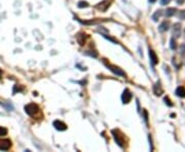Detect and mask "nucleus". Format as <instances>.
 Segmentation results:
<instances>
[{
    "instance_id": "1",
    "label": "nucleus",
    "mask_w": 185,
    "mask_h": 152,
    "mask_svg": "<svg viewBox=\"0 0 185 152\" xmlns=\"http://www.w3.org/2000/svg\"><path fill=\"white\" fill-rule=\"evenodd\" d=\"M111 134H112V136H113V138H114L115 142L117 143V145H118L120 148H122V149L126 148L127 142H126V138H124V134L120 132L119 130H113L112 132H111Z\"/></svg>"
},
{
    "instance_id": "2",
    "label": "nucleus",
    "mask_w": 185,
    "mask_h": 152,
    "mask_svg": "<svg viewBox=\"0 0 185 152\" xmlns=\"http://www.w3.org/2000/svg\"><path fill=\"white\" fill-rule=\"evenodd\" d=\"M25 111L29 116H35L37 113H40V109L36 104H28L27 106H25Z\"/></svg>"
},
{
    "instance_id": "3",
    "label": "nucleus",
    "mask_w": 185,
    "mask_h": 152,
    "mask_svg": "<svg viewBox=\"0 0 185 152\" xmlns=\"http://www.w3.org/2000/svg\"><path fill=\"white\" fill-rule=\"evenodd\" d=\"M105 65L108 67V68L110 69L111 71H112L114 74H116V75H118V76H122V77H124L126 76V73L124 72V71L121 70V69L119 68V67H117V66H114V65H111V64H108V63H106L105 62Z\"/></svg>"
},
{
    "instance_id": "4",
    "label": "nucleus",
    "mask_w": 185,
    "mask_h": 152,
    "mask_svg": "<svg viewBox=\"0 0 185 152\" xmlns=\"http://www.w3.org/2000/svg\"><path fill=\"white\" fill-rule=\"evenodd\" d=\"M132 98H133V95H132V93L129 91L128 89H126L124 91V93H122V96H121L122 103H124V104H128V103L131 102Z\"/></svg>"
},
{
    "instance_id": "5",
    "label": "nucleus",
    "mask_w": 185,
    "mask_h": 152,
    "mask_svg": "<svg viewBox=\"0 0 185 152\" xmlns=\"http://www.w3.org/2000/svg\"><path fill=\"white\" fill-rule=\"evenodd\" d=\"M11 147V141L8 139H0V150H8Z\"/></svg>"
},
{
    "instance_id": "6",
    "label": "nucleus",
    "mask_w": 185,
    "mask_h": 152,
    "mask_svg": "<svg viewBox=\"0 0 185 152\" xmlns=\"http://www.w3.org/2000/svg\"><path fill=\"white\" fill-rule=\"evenodd\" d=\"M111 4V0H104V1L100 2L98 5H96V8L100 10L101 11H105L108 10V7L110 6Z\"/></svg>"
},
{
    "instance_id": "7",
    "label": "nucleus",
    "mask_w": 185,
    "mask_h": 152,
    "mask_svg": "<svg viewBox=\"0 0 185 152\" xmlns=\"http://www.w3.org/2000/svg\"><path fill=\"white\" fill-rule=\"evenodd\" d=\"M54 126L57 131H60V132H64V131L67 130V125L66 123H64L63 121H60V120H55L54 121Z\"/></svg>"
},
{
    "instance_id": "8",
    "label": "nucleus",
    "mask_w": 185,
    "mask_h": 152,
    "mask_svg": "<svg viewBox=\"0 0 185 152\" xmlns=\"http://www.w3.org/2000/svg\"><path fill=\"white\" fill-rule=\"evenodd\" d=\"M173 35H174L176 38L181 36V24H180V23H176V24H174V27H173Z\"/></svg>"
},
{
    "instance_id": "9",
    "label": "nucleus",
    "mask_w": 185,
    "mask_h": 152,
    "mask_svg": "<svg viewBox=\"0 0 185 152\" xmlns=\"http://www.w3.org/2000/svg\"><path fill=\"white\" fill-rule=\"evenodd\" d=\"M170 28V22L169 21H164L163 23H161V25H159L158 27V31L161 32V33H164V32H166Z\"/></svg>"
},
{
    "instance_id": "10",
    "label": "nucleus",
    "mask_w": 185,
    "mask_h": 152,
    "mask_svg": "<svg viewBox=\"0 0 185 152\" xmlns=\"http://www.w3.org/2000/svg\"><path fill=\"white\" fill-rule=\"evenodd\" d=\"M149 58H150V61H151L152 65H156V64L158 63V58H157L156 54L152 49H149Z\"/></svg>"
},
{
    "instance_id": "11",
    "label": "nucleus",
    "mask_w": 185,
    "mask_h": 152,
    "mask_svg": "<svg viewBox=\"0 0 185 152\" xmlns=\"http://www.w3.org/2000/svg\"><path fill=\"white\" fill-rule=\"evenodd\" d=\"M87 38V34H84V33H79L77 35V37H76V39H77V42L79 43L80 45H84L85 39Z\"/></svg>"
},
{
    "instance_id": "12",
    "label": "nucleus",
    "mask_w": 185,
    "mask_h": 152,
    "mask_svg": "<svg viewBox=\"0 0 185 152\" xmlns=\"http://www.w3.org/2000/svg\"><path fill=\"white\" fill-rule=\"evenodd\" d=\"M176 95L178 97H180V98H185V87L183 86H178L177 89H176Z\"/></svg>"
},
{
    "instance_id": "13",
    "label": "nucleus",
    "mask_w": 185,
    "mask_h": 152,
    "mask_svg": "<svg viewBox=\"0 0 185 152\" xmlns=\"http://www.w3.org/2000/svg\"><path fill=\"white\" fill-rule=\"evenodd\" d=\"M153 91H154V94H155L156 96H161V94L164 93V89H161V84H159V82H157L155 86H153Z\"/></svg>"
},
{
    "instance_id": "14",
    "label": "nucleus",
    "mask_w": 185,
    "mask_h": 152,
    "mask_svg": "<svg viewBox=\"0 0 185 152\" xmlns=\"http://www.w3.org/2000/svg\"><path fill=\"white\" fill-rule=\"evenodd\" d=\"M176 11H177V10H176L175 7H169V8H166L165 15H166V17L171 18V17H173V15H175Z\"/></svg>"
},
{
    "instance_id": "15",
    "label": "nucleus",
    "mask_w": 185,
    "mask_h": 152,
    "mask_svg": "<svg viewBox=\"0 0 185 152\" xmlns=\"http://www.w3.org/2000/svg\"><path fill=\"white\" fill-rule=\"evenodd\" d=\"M161 15H163V10H156L155 13H153V15H152V20H153V22H157L159 18L161 17Z\"/></svg>"
},
{
    "instance_id": "16",
    "label": "nucleus",
    "mask_w": 185,
    "mask_h": 152,
    "mask_svg": "<svg viewBox=\"0 0 185 152\" xmlns=\"http://www.w3.org/2000/svg\"><path fill=\"white\" fill-rule=\"evenodd\" d=\"M77 6L79 8H83V7H87L89 6V3H87V1H79L77 4Z\"/></svg>"
},
{
    "instance_id": "17",
    "label": "nucleus",
    "mask_w": 185,
    "mask_h": 152,
    "mask_svg": "<svg viewBox=\"0 0 185 152\" xmlns=\"http://www.w3.org/2000/svg\"><path fill=\"white\" fill-rule=\"evenodd\" d=\"M5 135H7V130H6L5 128L0 126V137H1V136H5Z\"/></svg>"
},
{
    "instance_id": "18",
    "label": "nucleus",
    "mask_w": 185,
    "mask_h": 152,
    "mask_svg": "<svg viewBox=\"0 0 185 152\" xmlns=\"http://www.w3.org/2000/svg\"><path fill=\"white\" fill-rule=\"evenodd\" d=\"M171 48H172V49H176V48H177V43H176L174 38L171 39Z\"/></svg>"
},
{
    "instance_id": "19",
    "label": "nucleus",
    "mask_w": 185,
    "mask_h": 152,
    "mask_svg": "<svg viewBox=\"0 0 185 152\" xmlns=\"http://www.w3.org/2000/svg\"><path fill=\"white\" fill-rule=\"evenodd\" d=\"M164 101H165V102H166V104L168 105V106H170V107H172V106H173V103L171 102V100L168 98V97H165V99H164Z\"/></svg>"
},
{
    "instance_id": "20",
    "label": "nucleus",
    "mask_w": 185,
    "mask_h": 152,
    "mask_svg": "<svg viewBox=\"0 0 185 152\" xmlns=\"http://www.w3.org/2000/svg\"><path fill=\"white\" fill-rule=\"evenodd\" d=\"M178 17H179L180 20H185V10L180 11L179 15H178Z\"/></svg>"
},
{
    "instance_id": "21",
    "label": "nucleus",
    "mask_w": 185,
    "mask_h": 152,
    "mask_svg": "<svg viewBox=\"0 0 185 152\" xmlns=\"http://www.w3.org/2000/svg\"><path fill=\"white\" fill-rule=\"evenodd\" d=\"M171 0H161V5H166V4L170 3Z\"/></svg>"
},
{
    "instance_id": "22",
    "label": "nucleus",
    "mask_w": 185,
    "mask_h": 152,
    "mask_svg": "<svg viewBox=\"0 0 185 152\" xmlns=\"http://www.w3.org/2000/svg\"><path fill=\"white\" fill-rule=\"evenodd\" d=\"M176 2H177L179 5H181V4H183L185 2V0H176Z\"/></svg>"
},
{
    "instance_id": "23",
    "label": "nucleus",
    "mask_w": 185,
    "mask_h": 152,
    "mask_svg": "<svg viewBox=\"0 0 185 152\" xmlns=\"http://www.w3.org/2000/svg\"><path fill=\"white\" fill-rule=\"evenodd\" d=\"M181 52L182 54H185V44H183L181 46Z\"/></svg>"
},
{
    "instance_id": "24",
    "label": "nucleus",
    "mask_w": 185,
    "mask_h": 152,
    "mask_svg": "<svg viewBox=\"0 0 185 152\" xmlns=\"http://www.w3.org/2000/svg\"><path fill=\"white\" fill-rule=\"evenodd\" d=\"M155 1H156V0H149L150 3H154V2H155Z\"/></svg>"
},
{
    "instance_id": "25",
    "label": "nucleus",
    "mask_w": 185,
    "mask_h": 152,
    "mask_svg": "<svg viewBox=\"0 0 185 152\" xmlns=\"http://www.w3.org/2000/svg\"><path fill=\"white\" fill-rule=\"evenodd\" d=\"M1 74H2V72H1V70H0V77H1Z\"/></svg>"
},
{
    "instance_id": "26",
    "label": "nucleus",
    "mask_w": 185,
    "mask_h": 152,
    "mask_svg": "<svg viewBox=\"0 0 185 152\" xmlns=\"http://www.w3.org/2000/svg\"><path fill=\"white\" fill-rule=\"evenodd\" d=\"M184 36H185V29H184Z\"/></svg>"
}]
</instances>
